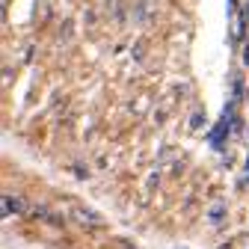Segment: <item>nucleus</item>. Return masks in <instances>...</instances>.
<instances>
[{
  "label": "nucleus",
  "instance_id": "7ed1b4c3",
  "mask_svg": "<svg viewBox=\"0 0 249 249\" xmlns=\"http://www.w3.org/2000/svg\"><path fill=\"white\" fill-rule=\"evenodd\" d=\"M237 6V0H229V9H234Z\"/></svg>",
  "mask_w": 249,
  "mask_h": 249
},
{
  "label": "nucleus",
  "instance_id": "20e7f679",
  "mask_svg": "<svg viewBox=\"0 0 249 249\" xmlns=\"http://www.w3.org/2000/svg\"><path fill=\"white\" fill-rule=\"evenodd\" d=\"M246 169H249V160H246Z\"/></svg>",
  "mask_w": 249,
  "mask_h": 249
},
{
  "label": "nucleus",
  "instance_id": "f257e3e1",
  "mask_svg": "<svg viewBox=\"0 0 249 249\" xmlns=\"http://www.w3.org/2000/svg\"><path fill=\"white\" fill-rule=\"evenodd\" d=\"M74 213H77V220H80L83 226H104V220H101V216H98L95 211H86V208H77Z\"/></svg>",
  "mask_w": 249,
  "mask_h": 249
},
{
  "label": "nucleus",
  "instance_id": "f03ea898",
  "mask_svg": "<svg viewBox=\"0 0 249 249\" xmlns=\"http://www.w3.org/2000/svg\"><path fill=\"white\" fill-rule=\"evenodd\" d=\"M24 205H21V199H12V196H3V211L6 213H12V211H21Z\"/></svg>",
  "mask_w": 249,
  "mask_h": 249
}]
</instances>
